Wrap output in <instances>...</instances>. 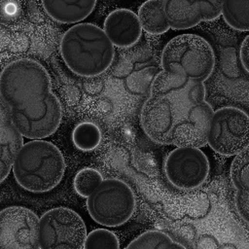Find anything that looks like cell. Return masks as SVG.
Segmentation results:
<instances>
[{"mask_svg":"<svg viewBox=\"0 0 249 249\" xmlns=\"http://www.w3.org/2000/svg\"><path fill=\"white\" fill-rule=\"evenodd\" d=\"M140 113L146 135L164 145L202 147L214 113L206 101L204 82L185 74L160 70Z\"/></svg>","mask_w":249,"mask_h":249,"instance_id":"6da1fadb","label":"cell"},{"mask_svg":"<svg viewBox=\"0 0 249 249\" xmlns=\"http://www.w3.org/2000/svg\"><path fill=\"white\" fill-rule=\"evenodd\" d=\"M0 95L23 137L44 139L58 128L62 108L47 69L38 61L19 58L4 67Z\"/></svg>","mask_w":249,"mask_h":249,"instance_id":"7a4b0ae2","label":"cell"},{"mask_svg":"<svg viewBox=\"0 0 249 249\" xmlns=\"http://www.w3.org/2000/svg\"><path fill=\"white\" fill-rule=\"evenodd\" d=\"M115 46L104 29L90 22L76 23L62 35L59 52L65 65L81 77H95L113 63Z\"/></svg>","mask_w":249,"mask_h":249,"instance_id":"3957f363","label":"cell"},{"mask_svg":"<svg viewBox=\"0 0 249 249\" xmlns=\"http://www.w3.org/2000/svg\"><path fill=\"white\" fill-rule=\"evenodd\" d=\"M12 171L17 183L24 190L46 193L61 182L65 160L54 144L42 139H32L18 152Z\"/></svg>","mask_w":249,"mask_h":249,"instance_id":"277c9868","label":"cell"},{"mask_svg":"<svg viewBox=\"0 0 249 249\" xmlns=\"http://www.w3.org/2000/svg\"><path fill=\"white\" fill-rule=\"evenodd\" d=\"M160 65L162 70L205 82L214 70L215 54L211 45L201 36L181 34L163 47Z\"/></svg>","mask_w":249,"mask_h":249,"instance_id":"5b68a950","label":"cell"},{"mask_svg":"<svg viewBox=\"0 0 249 249\" xmlns=\"http://www.w3.org/2000/svg\"><path fill=\"white\" fill-rule=\"evenodd\" d=\"M136 207L132 189L117 178L103 179L87 197V208L91 219L105 227H119L127 222Z\"/></svg>","mask_w":249,"mask_h":249,"instance_id":"8992f818","label":"cell"},{"mask_svg":"<svg viewBox=\"0 0 249 249\" xmlns=\"http://www.w3.org/2000/svg\"><path fill=\"white\" fill-rule=\"evenodd\" d=\"M206 140L216 153L227 157L236 156L249 147V115L232 106L214 111Z\"/></svg>","mask_w":249,"mask_h":249,"instance_id":"52a82bcc","label":"cell"},{"mask_svg":"<svg viewBox=\"0 0 249 249\" xmlns=\"http://www.w3.org/2000/svg\"><path fill=\"white\" fill-rule=\"evenodd\" d=\"M86 237V225L73 209L55 207L40 217L39 249H82Z\"/></svg>","mask_w":249,"mask_h":249,"instance_id":"ba28073f","label":"cell"},{"mask_svg":"<svg viewBox=\"0 0 249 249\" xmlns=\"http://www.w3.org/2000/svg\"><path fill=\"white\" fill-rule=\"evenodd\" d=\"M164 173L175 188L184 191L194 190L206 181L209 161L199 147H176L169 152L164 160Z\"/></svg>","mask_w":249,"mask_h":249,"instance_id":"9c48e42d","label":"cell"},{"mask_svg":"<svg viewBox=\"0 0 249 249\" xmlns=\"http://www.w3.org/2000/svg\"><path fill=\"white\" fill-rule=\"evenodd\" d=\"M40 218L23 206L13 205L0 213L1 249H39Z\"/></svg>","mask_w":249,"mask_h":249,"instance_id":"30bf717a","label":"cell"},{"mask_svg":"<svg viewBox=\"0 0 249 249\" xmlns=\"http://www.w3.org/2000/svg\"><path fill=\"white\" fill-rule=\"evenodd\" d=\"M171 29L183 30L210 21L222 14L223 0H157Z\"/></svg>","mask_w":249,"mask_h":249,"instance_id":"8fae6325","label":"cell"},{"mask_svg":"<svg viewBox=\"0 0 249 249\" xmlns=\"http://www.w3.org/2000/svg\"><path fill=\"white\" fill-rule=\"evenodd\" d=\"M103 29L113 45L118 48L135 45L143 30L138 15L128 9H117L109 13L104 20Z\"/></svg>","mask_w":249,"mask_h":249,"instance_id":"7c38bea8","label":"cell"},{"mask_svg":"<svg viewBox=\"0 0 249 249\" xmlns=\"http://www.w3.org/2000/svg\"><path fill=\"white\" fill-rule=\"evenodd\" d=\"M1 132H0V173L1 182L9 175L14 161L22 148L23 135L14 124L7 106L1 102Z\"/></svg>","mask_w":249,"mask_h":249,"instance_id":"4fadbf2b","label":"cell"},{"mask_svg":"<svg viewBox=\"0 0 249 249\" xmlns=\"http://www.w3.org/2000/svg\"><path fill=\"white\" fill-rule=\"evenodd\" d=\"M230 171L235 190L236 211L239 217L249 224V147L234 156Z\"/></svg>","mask_w":249,"mask_h":249,"instance_id":"5bb4252c","label":"cell"},{"mask_svg":"<svg viewBox=\"0 0 249 249\" xmlns=\"http://www.w3.org/2000/svg\"><path fill=\"white\" fill-rule=\"evenodd\" d=\"M97 0H41L47 15L63 24L79 23L94 10Z\"/></svg>","mask_w":249,"mask_h":249,"instance_id":"9a60e30c","label":"cell"},{"mask_svg":"<svg viewBox=\"0 0 249 249\" xmlns=\"http://www.w3.org/2000/svg\"><path fill=\"white\" fill-rule=\"evenodd\" d=\"M142 29L149 34L159 35L170 29L163 10L157 0H147L138 10Z\"/></svg>","mask_w":249,"mask_h":249,"instance_id":"2e32d148","label":"cell"},{"mask_svg":"<svg viewBox=\"0 0 249 249\" xmlns=\"http://www.w3.org/2000/svg\"><path fill=\"white\" fill-rule=\"evenodd\" d=\"M221 15L231 28L249 31V0H223Z\"/></svg>","mask_w":249,"mask_h":249,"instance_id":"e0dca14e","label":"cell"},{"mask_svg":"<svg viewBox=\"0 0 249 249\" xmlns=\"http://www.w3.org/2000/svg\"><path fill=\"white\" fill-rule=\"evenodd\" d=\"M127 249H177L185 248V246L173 238H171L165 232L160 231H147L133 240H131L127 246Z\"/></svg>","mask_w":249,"mask_h":249,"instance_id":"ac0fdd59","label":"cell"},{"mask_svg":"<svg viewBox=\"0 0 249 249\" xmlns=\"http://www.w3.org/2000/svg\"><path fill=\"white\" fill-rule=\"evenodd\" d=\"M72 140L77 149L91 151L99 145L101 131L93 123H81L75 126L72 132Z\"/></svg>","mask_w":249,"mask_h":249,"instance_id":"d6986e66","label":"cell"},{"mask_svg":"<svg viewBox=\"0 0 249 249\" xmlns=\"http://www.w3.org/2000/svg\"><path fill=\"white\" fill-rule=\"evenodd\" d=\"M103 181L102 175L96 169L86 167L77 172L74 177L73 186L76 193L83 196H89Z\"/></svg>","mask_w":249,"mask_h":249,"instance_id":"ffe728a7","label":"cell"},{"mask_svg":"<svg viewBox=\"0 0 249 249\" xmlns=\"http://www.w3.org/2000/svg\"><path fill=\"white\" fill-rule=\"evenodd\" d=\"M85 249L105 248V249H119L120 241L117 235L106 229H96L87 234Z\"/></svg>","mask_w":249,"mask_h":249,"instance_id":"44dd1931","label":"cell"},{"mask_svg":"<svg viewBox=\"0 0 249 249\" xmlns=\"http://www.w3.org/2000/svg\"><path fill=\"white\" fill-rule=\"evenodd\" d=\"M239 57L241 65L249 74V34L244 38L239 50Z\"/></svg>","mask_w":249,"mask_h":249,"instance_id":"7402d4cb","label":"cell"}]
</instances>
